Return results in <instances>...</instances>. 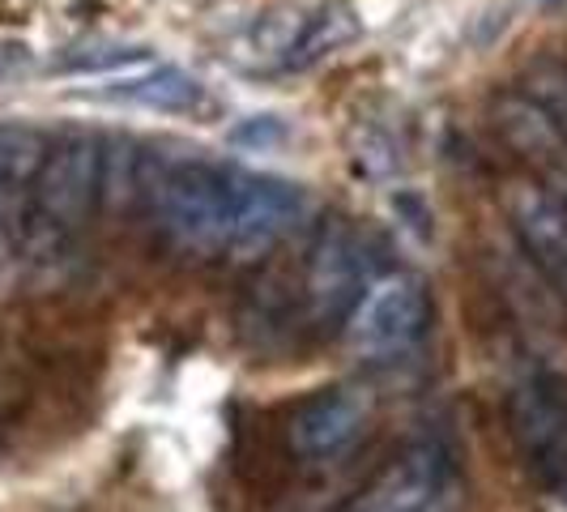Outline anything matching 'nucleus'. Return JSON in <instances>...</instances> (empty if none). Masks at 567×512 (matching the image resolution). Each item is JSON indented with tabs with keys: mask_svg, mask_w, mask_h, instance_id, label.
<instances>
[{
	"mask_svg": "<svg viewBox=\"0 0 567 512\" xmlns=\"http://www.w3.org/2000/svg\"><path fill=\"white\" fill-rule=\"evenodd\" d=\"M248 175L252 171L209 163V158L167 163L150 188V205L163 235L193 256H230Z\"/></svg>",
	"mask_w": 567,
	"mask_h": 512,
	"instance_id": "1",
	"label": "nucleus"
},
{
	"mask_svg": "<svg viewBox=\"0 0 567 512\" xmlns=\"http://www.w3.org/2000/svg\"><path fill=\"white\" fill-rule=\"evenodd\" d=\"M99 188H103V154H99V145L85 142V137H73V142L48 150L39 180H34V197H30V244L43 248V256L64 253L90 223Z\"/></svg>",
	"mask_w": 567,
	"mask_h": 512,
	"instance_id": "2",
	"label": "nucleus"
},
{
	"mask_svg": "<svg viewBox=\"0 0 567 512\" xmlns=\"http://www.w3.org/2000/svg\"><path fill=\"white\" fill-rule=\"evenodd\" d=\"M230 137L239 145H248V150H274V145H282L286 124L278 115H248L244 129H235Z\"/></svg>",
	"mask_w": 567,
	"mask_h": 512,
	"instance_id": "12",
	"label": "nucleus"
},
{
	"mask_svg": "<svg viewBox=\"0 0 567 512\" xmlns=\"http://www.w3.org/2000/svg\"><path fill=\"white\" fill-rule=\"evenodd\" d=\"M508 431L520 461L567 509V389L550 380H529L512 389Z\"/></svg>",
	"mask_w": 567,
	"mask_h": 512,
	"instance_id": "4",
	"label": "nucleus"
},
{
	"mask_svg": "<svg viewBox=\"0 0 567 512\" xmlns=\"http://www.w3.org/2000/svg\"><path fill=\"white\" fill-rule=\"evenodd\" d=\"M94 103H112V107H133V112L150 115H193L209 103V90L200 78L175 69V64H124L115 73H103L90 85Z\"/></svg>",
	"mask_w": 567,
	"mask_h": 512,
	"instance_id": "7",
	"label": "nucleus"
},
{
	"mask_svg": "<svg viewBox=\"0 0 567 512\" xmlns=\"http://www.w3.org/2000/svg\"><path fill=\"white\" fill-rule=\"evenodd\" d=\"M371 393L359 389V385H338V389H324L308 398L295 414H290V427H286V440L295 457L303 461H338L341 453H350L363 431L371 427Z\"/></svg>",
	"mask_w": 567,
	"mask_h": 512,
	"instance_id": "6",
	"label": "nucleus"
},
{
	"mask_svg": "<svg viewBox=\"0 0 567 512\" xmlns=\"http://www.w3.org/2000/svg\"><path fill=\"white\" fill-rule=\"evenodd\" d=\"M504 129H508L512 145H520L525 154H555L559 150V124L534 103H508Z\"/></svg>",
	"mask_w": 567,
	"mask_h": 512,
	"instance_id": "11",
	"label": "nucleus"
},
{
	"mask_svg": "<svg viewBox=\"0 0 567 512\" xmlns=\"http://www.w3.org/2000/svg\"><path fill=\"white\" fill-rule=\"evenodd\" d=\"M48 158L43 137L27 124H0V265L27 239L34 180Z\"/></svg>",
	"mask_w": 567,
	"mask_h": 512,
	"instance_id": "9",
	"label": "nucleus"
},
{
	"mask_svg": "<svg viewBox=\"0 0 567 512\" xmlns=\"http://www.w3.org/2000/svg\"><path fill=\"white\" fill-rule=\"evenodd\" d=\"M453 491V470L449 461L431 449L405 453L389 470H380L346 512H426L440 495Z\"/></svg>",
	"mask_w": 567,
	"mask_h": 512,
	"instance_id": "10",
	"label": "nucleus"
},
{
	"mask_svg": "<svg viewBox=\"0 0 567 512\" xmlns=\"http://www.w3.org/2000/svg\"><path fill=\"white\" fill-rule=\"evenodd\" d=\"M371 248L368 239L350 223H333L316 239L312 256H308V274H303V295L316 320H346L350 308L359 304V295L368 290L375 278L368 274Z\"/></svg>",
	"mask_w": 567,
	"mask_h": 512,
	"instance_id": "5",
	"label": "nucleus"
},
{
	"mask_svg": "<svg viewBox=\"0 0 567 512\" xmlns=\"http://www.w3.org/2000/svg\"><path fill=\"white\" fill-rule=\"evenodd\" d=\"M508 223L525 260L559 295H567V201L538 184H516L508 193Z\"/></svg>",
	"mask_w": 567,
	"mask_h": 512,
	"instance_id": "8",
	"label": "nucleus"
},
{
	"mask_svg": "<svg viewBox=\"0 0 567 512\" xmlns=\"http://www.w3.org/2000/svg\"><path fill=\"white\" fill-rule=\"evenodd\" d=\"M426 286L414 274H384L359 295L341 338L354 359H393L426 334Z\"/></svg>",
	"mask_w": 567,
	"mask_h": 512,
	"instance_id": "3",
	"label": "nucleus"
}]
</instances>
